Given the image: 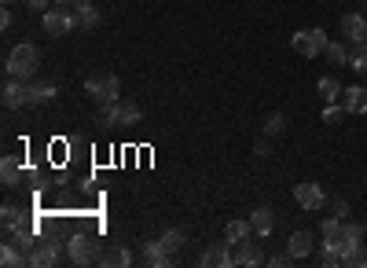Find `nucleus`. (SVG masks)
<instances>
[{
	"label": "nucleus",
	"instance_id": "nucleus-1",
	"mask_svg": "<svg viewBox=\"0 0 367 268\" xmlns=\"http://www.w3.org/2000/svg\"><path fill=\"white\" fill-rule=\"evenodd\" d=\"M320 232H323V264H342V254H345V246H349V220L345 217H327L323 225H320Z\"/></svg>",
	"mask_w": 367,
	"mask_h": 268
},
{
	"label": "nucleus",
	"instance_id": "nucleus-2",
	"mask_svg": "<svg viewBox=\"0 0 367 268\" xmlns=\"http://www.w3.org/2000/svg\"><path fill=\"white\" fill-rule=\"evenodd\" d=\"M37 67H41V52H37V44H29V41L15 44V48L8 52V59H4L8 77H22V81H34Z\"/></svg>",
	"mask_w": 367,
	"mask_h": 268
},
{
	"label": "nucleus",
	"instance_id": "nucleus-3",
	"mask_svg": "<svg viewBox=\"0 0 367 268\" xmlns=\"http://www.w3.org/2000/svg\"><path fill=\"white\" fill-rule=\"evenodd\" d=\"M85 92H88L92 103H114L121 96V81H118V74L100 70V74H92L85 81Z\"/></svg>",
	"mask_w": 367,
	"mask_h": 268
},
{
	"label": "nucleus",
	"instance_id": "nucleus-4",
	"mask_svg": "<svg viewBox=\"0 0 367 268\" xmlns=\"http://www.w3.org/2000/svg\"><path fill=\"white\" fill-rule=\"evenodd\" d=\"M143 118V110L136 103H100V129H110V125H136Z\"/></svg>",
	"mask_w": 367,
	"mask_h": 268
},
{
	"label": "nucleus",
	"instance_id": "nucleus-5",
	"mask_svg": "<svg viewBox=\"0 0 367 268\" xmlns=\"http://www.w3.org/2000/svg\"><path fill=\"white\" fill-rule=\"evenodd\" d=\"M44 29L52 37H62V34H70V29L77 26V11H74V4H52L44 11Z\"/></svg>",
	"mask_w": 367,
	"mask_h": 268
},
{
	"label": "nucleus",
	"instance_id": "nucleus-6",
	"mask_svg": "<svg viewBox=\"0 0 367 268\" xmlns=\"http://www.w3.org/2000/svg\"><path fill=\"white\" fill-rule=\"evenodd\" d=\"M291 44H294V52H298V55L316 59V55L327 48V34H323L320 26H316V29H298V34L291 37Z\"/></svg>",
	"mask_w": 367,
	"mask_h": 268
},
{
	"label": "nucleus",
	"instance_id": "nucleus-7",
	"mask_svg": "<svg viewBox=\"0 0 367 268\" xmlns=\"http://www.w3.org/2000/svg\"><path fill=\"white\" fill-rule=\"evenodd\" d=\"M67 257L74 264H92V261H100V254H95V243L88 239V235L81 232H74L70 239H67Z\"/></svg>",
	"mask_w": 367,
	"mask_h": 268
},
{
	"label": "nucleus",
	"instance_id": "nucleus-8",
	"mask_svg": "<svg viewBox=\"0 0 367 268\" xmlns=\"http://www.w3.org/2000/svg\"><path fill=\"white\" fill-rule=\"evenodd\" d=\"M26 85H29V81H22V77H4V88H0V100H4V107H8V110H15V107H29Z\"/></svg>",
	"mask_w": 367,
	"mask_h": 268
},
{
	"label": "nucleus",
	"instance_id": "nucleus-9",
	"mask_svg": "<svg viewBox=\"0 0 367 268\" xmlns=\"http://www.w3.org/2000/svg\"><path fill=\"white\" fill-rule=\"evenodd\" d=\"M199 264H202V268H228V264H235V250H232V243L206 246L202 257H199Z\"/></svg>",
	"mask_w": 367,
	"mask_h": 268
},
{
	"label": "nucleus",
	"instance_id": "nucleus-10",
	"mask_svg": "<svg viewBox=\"0 0 367 268\" xmlns=\"http://www.w3.org/2000/svg\"><path fill=\"white\" fill-rule=\"evenodd\" d=\"M294 199H298V206L301 210H320L323 206V202H327V195H323V187L320 184H312V180H305V184H298L294 187Z\"/></svg>",
	"mask_w": 367,
	"mask_h": 268
},
{
	"label": "nucleus",
	"instance_id": "nucleus-11",
	"mask_svg": "<svg viewBox=\"0 0 367 268\" xmlns=\"http://www.w3.org/2000/svg\"><path fill=\"white\" fill-rule=\"evenodd\" d=\"M342 37H349L353 44H363L367 41V15L363 11L342 15Z\"/></svg>",
	"mask_w": 367,
	"mask_h": 268
},
{
	"label": "nucleus",
	"instance_id": "nucleus-12",
	"mask_svg": "<svg viewBox=\"0 0 367 268\" xmlns=\"http://www.w3.org/2000/svg\"><path fill=\"white\" fill-rule=\"evenodd\" d=\"M67 246V243H55V239H48L44 246H37V250H29V264L34 268H52L55 261H59V250Z\"/></svg>",
	"mask_w": 367,
	"mask_h": 268
},
{
	"label": "nucleus",
	"instance_id": "nucleus-13",
	"mask_svg": "<svg viewBox=\"0 0 367 268\" xmlns=\"http://www.w3.org/2000/svg\"><path fill=\"white\" fill-rule=\"evenodd\" d=\"M0 180H4L8 187H15V184L26 180V169H22V162L15 159V154H4V159H0Z\"/></svg>",
	"mask_w": 367,
	"mask_h": 268
},
{
	"label": "nucleus",
	"instance_id": "nucleus-14",
	"mask_svg": "<svg viewBox=\"0 0 367 268\" xmlns=\"http://www.w3.org/2000/svg\"><path fill=\"white\" fill-rule=\"evenodd\" d=\"M41 232L48 235V239H55V243H67L70 235H74L67 217H44V220H41Z\"/></svg>",
	"mask_w": 367,
	"mask_h": 268
},
{
	"label": "nucleus",
	"instance_id": "nucleus-15",
	"mask_svg": "<svg viewBox=\"0 0 367 268\" xmlns=\"http://www.w3.org/2000/svg\"><path fill=\"white\" fill-rule=\"evenodd\" d=\"M235 264H243V268H253V264H265V254L258 246H253L250 239L243 243H235Z\"/></svg>",
	"mask_w": 367,
	"mask_h": 268
},
{
	"label": "nucleus",
	"instance_id": "nucleus-16",
	"mask_svg": "<svg viewBox=\"0 0 367 268\" xmlns=\"http://www.w3.org/2000/svg\"><path fill=\"white\" fill-rule=\"evenodd\" d=\"M55 85L52 81H41V77H34V81H29L26 85V96H29V107H34V103H48V100H55Z\"/></svg>",
	"mask_w": 367,
	"mask_h": 268
},
{
	"label": "nucleus",
	"instance_id": "nucleus-17",
	"mask_svg": "<svg viewBox=\"0 0 367 268\" xmlns=\"http://www.w3.org/2000/svg\"><path fill=\"white\" fill-rule=\"evenodd\" d=\"M312 246H316V239H312V232H305V228L294 232V235H291V243H286V250L294 254V261L309 257V254H312Z\"/></svg>",
	"mask_w": 367,
	"mask_h": 268
},
{
	"label": "nucleus",
	"instance_id": "nucleus-18",
	"mask_svg": "<svg viewBox=\"0 0 367 268\" xmlns=\"http://www.w3.org/2000/svg\"><path fill=\"white\" fill-rule=\"evenodd\" d=\"M74 11H77V26L81 29L100 26V8H95L92 0H74Z\"/></svg>",
	"mask_w": 367,
	"mask_h": 268
},
{
	"label": "nucleus",
	"instance_id": "nucleus-19",
	"mask_svg": "<svg viewBox=\"0 0 367 268\" xmlns=\"http://www.w3.org/2000/svg\"><path fill=\"white\" fill-rule=\"evenodd\" d=\"M100 264H107V268H129V264H133V254H129V246L114 243V246L107 250V254H100Z\"/></svg>",
	"mask_w": 367,
	"mask_h": 268
},
{
	"label": "nucleus",
	"instance_id": "nucleus-20",
	"mask_svg": "<svg viewBox=\"0 0 367 268\" xmlns=\"http://www.w3.org/2000/svg\"><path fill=\"white\" fill-rule=\"evenodd\" d=\"M342 107L349 114H367V88H345L342 92Z\"/></svg>",
	"mask_w": 367,
	"mask_h": 268
},
{
	"label": "nucleus",
	"instance_id": "nucleus-21",
	"mask_svg": "<svg viewBox=\"0 0 367 268\" xmlns=\"http://www.w3.org/2000/svg\"><path fill=\"white\" fill-rule=\"evenodd\" d=\"M140 250H143V261H147V264H154V268H162V264H169V257H173V254H169V250L162 246V239H154V243H143Z\"/></svg>",
	"mask_w": 367,
	"mask_h": 268
},
{
	"label": "nucleus",
	"instance_id": "nucleus-22",
	"mask_svg": "<svg viewBox=\"0 0 367 268\" xmlns=\"http://www.w3.org/2000/svg\"><path fill=\"white\" fill-rule=\"evenodd\" d=\"M342 264H349V268H363L367 264V246H363V239H353V243L345 246Z\"/></svg>",
	"mask_w": 367,
	"mask_h": 268
},
{
	"label": "nucleus",
	"instance_id": "nucleus-23",
	"mask_svg": "<svg viewBox=\"0 0 367 268\" xmlns=\"http://www.w3.org/2000/svg\"><path fill=\"white\" fill-rule=\"evenodd\" d=\"M250 225H253V232H258V235H268V232L276 228V213L268 210V206H261V210L250 213Z\"/></svg>",
	"mask_w": 367,
	"mask_h": 268
},
{
	"label": "nucleus",
	"instance_id": "nucleus-24",
	"mask_svg": "<svg viewBox=\"0 0 367 268\" xmlns=\"http://www.w3.org/2000/svg\"><path fill=\"white\" fill-rule=\"evenodd\" d=\"M316 92H320L323 103H342V85H338V77H320Z\"/></svg>",
	"mask_w": 367,
	"mask_h": 268
},
{
	"label": "nucleus",
	"instance_id": "nucleus-25",
	"mask_svg": "<svg viewBox=\"0 0 367 268\" xmlns=\"http://www.w3.org/2000/svg\"><path fill=\"white\" fill-rule=\"evenodd\" d=\"M250 232H253V225H250V220H228V228H225V239L235 246V243L250 239Z\"/></svg>",
	"mask_w": 367,
	"mask_h": 268
},
{
	"label": "nucleus",
	"instance_id": "nucleus-26",
	"mask_svg": "<svg viewBox=\"0 0 367 268\" xmlns=\"http://www.w3.org/2000/svg\"><path fill=\"white\" fill-rule=\"evenodd\" d=\"M19 250H22V246H15V243H4V250H0V264H4V268H19V264H29V254L22 257Z\"/></svg>",
	"mask_w": 367,
	"mask_h": 268
},
{
	"label": "nucleus",
	"instance_id": "nucleus-27",
	"mask_svg": "<svg viewBox=\"0 0 367 268\" xmlns=\"http://www.w3.org/2000/svg\"><path fill=\"white\" fill-rule=\"evenodd\" d=\"M26 220V213H22V206H15V202H8L4 210H0V225H4V232H11V228H19Z\"/></svg>",
	"mask_w": 367,
	"mask_h": 268
},
{
	"label": "nucleus",
	"instance_id": "nucleus-28",
	"mask_svg": "<svg viewBox=\"0 0 367 268\" xmlns=\"http://www.w3.org/2000/svg\"><path fill=\"white\" fill-rule=\"evenodd\" d=\"M8 243H15V246H22V250H29V246H34V228H29V225H26V220H22V225H19V228H11V232H8Z\"/></svg>",
	"mask_w": 367,
	"mask_h": 268
},
{
	"label": "nucleus",
	"instance_id": "nucleus-29",
	"mask_svg": "<svg viewBox=\"0 0 367 268\" xmlns=\"http://www.w3.org/2000/svg\"><path fill=\"white\" fill-rule=\"evenodd\" d=\"M323 55L334 62V67H345V62H349V48H345V41H338V44H334V41H327Z\"/></svg>",
	"mask_w": 367,
	"mask_h": 268
},
{
	"label": "nucleus",
	"instance_id": "nucleus-30",
	"mask_svg": "<svg viewBox=\"0 0 367 268\" xmlns=\"http://www.w3.org/2000/svg\"><path fill=\"white\" fill-rule=\"evenodd\" d=\"M184 243H187V232H184V228H169V232L162 235V246L169 250V254H177Z\"/></svg>",
	"mask_w": 367,
	"mask_h": 268
},
{
	"label": "nucleus",
	"instance_id": "nucleus-31",
	"mask_svg": "<svg viewBox=\"0 0 367 268\" xmlns=\"http://www.w3.org/2000/svg\"><path fill=\"white\" fill-rule=\"evenodd\" d=\"M349 67H353L356 74H363V77H367V41H363V44H356V48L349 52Z\"/></svg>",
	"mask_w": 367,
	"mask_h": 268
},
{
	"label": "nucleus",
	"instance_id": "nucleus-32",
	"mask_svg": "<svg viewBox=\"0 0 367 268\" xmlns=\"http://www.w3.org/2000/svg\"><path fill=\"white\" fill-rule=\"evenodd\" d=\"M345 114H349V110H345L342 103H327V110H323V125H327V129H334V125H342Z\"/></svg>",
	"mask_w": 367,
	"mask_h": 268
},
{
	"label": "nucleus",
	"instance_id": "nucleus-33",
	"mask_svg": "<svg viewBox=\"0 0 367 268\" xmlns=\"http://www.w3.org/2000/svg\"><path fill=\"white\" fill-rule=\"evenodd\" d=\"M286 129V114H268L265 118V136H283Z\"/></svg>",
	"mask_w": 367,
	"mask_h": 268
},
{
	"label": "nucleus",
	"instance_id": "nucleus-34",
	"mask_svg": "<svg viewBox=\"0 0 367 268\" xmlns=\"http://www.w3.org/2000/svg\"><path fill=\"white\" fill-rule=\"evenodd\" d=\"M26 184L34 187V195H44L48 192V177H44V173H37V169H26Z\"/></svg>",
	"mask_w": 367,
	"mask_h": 268
},
{
	"label": "nucleus",
	"instance_id": "nucleus-35",
	"mask_svg": "<svg viewBox=\"0 0 367 268\" xmlns=\"http://www.w3.org/2000/svg\"><path fill=\"white\" fill-rule=\"evenodd\" d=\"M331 213H334V217H345V220H349V202H345V199H331Z\"/></svg>",
	"mask_w": 367,
	"mask_h": 268
},
{
	"label": "nucleus",
	"instance_id": "nucleus-36",
	"mask_svg": "<svg viewBox=\"0 0 367 268\" xmlns=\"http://www.w3.org/2000/svg\"><path fill=\"white\" fill-rule=\"evenodd\" d=\"M272 140V136H268ZM268 140H258V144H253V154H258V159H265V154H272V144H268Z\"/></svg>",
	"mask_w": 367,
	"mask_h": 268
},
{
	"label": "nucleus",
	"instance_id": "nucleus-37",
	"mask_svg": "<svg viewBox=\"0 0 367 268\" xmlns=\"http://www.w3.org/2000/svg\"><path fill=\"white\" fill-rule=\"evenodd\" d=\"M26 4H29V8H34V11H41V15H44L48 8H52V4H55V0H26Z\"/></svg>",
	"mask_w": 367,
	"mask_h": 268
},
{
	"label": "nucleus",
	"instance_id": "nucleus-38",
	"mask_svg": "<svg viewBox=\"0 0 367 268\" xmlns=\"http://www.w3.org/2000/svg\"><path fill=\"white\" fill-rule=\"evenodd\" d=\"M291 261H294V254H276V257H268V264H276V268L291 264Z\"/></svg>",
	"mask_w": 367,
	"mask_h": 268
},
{
	"label": "nucleus",
	"instance_id": "nucleus-39",
	"mask_svg": "<svg viewBox=\"0 0 367 268\" xmlns=\"http://www.w3.org/2000/svg\"><path fill=\"white\" fill-rule=\"evenodd\" d=\"M55 4H74V0H55Z\"/></svg>",
	"mask_w": 367,
	"mask_h": 268
},
{
	"label": "nucleus",
	"instance_id": "nucleus-40",
	"mask_svg": "<svg viewBox=\"0 0 367 268\" xmlns=\"http://www.w3.org/2000/svg\"><path fill=\"white\" fill-rule=\"evenodd\" d=\"M363 15H367V0H363Z\"/></svg>",
	"mask_w": 367,
	"mask_h": 268
},
{
	"label": "nucleus",
	"instance_id": "nucleus-41",
	"mask_svg": "<svg viewBox=\"0 0 367 268\" xmlns=\"http://www.w3.org/2000/svg\"><path fill=\"white\" fill-rule=\"evenodd\" d=\"M4 4H15V0H4Z\"/></svg>",
	"mask_w": 367,
	"mask_h": 268
}]
</instances>
